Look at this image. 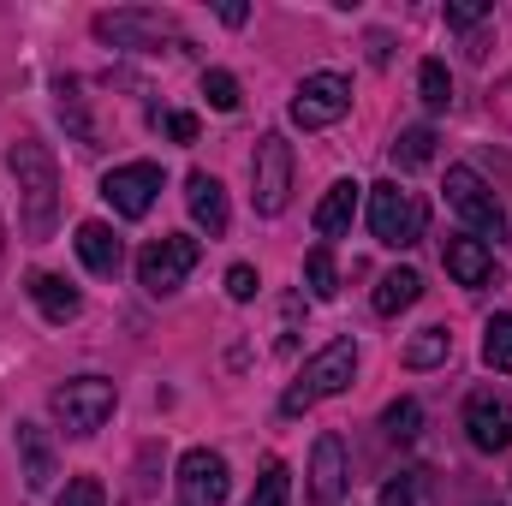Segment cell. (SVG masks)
<instances>
[{
	"instance_id": "1",
	"label": "cell",
	"mask_w": 512,
	"mask_h": 506,
	"mask_svg": "<svg viewBox=\"0 0 512 506\" xmlns=\"http://www.w3.org/2000/svg\"><path fill=\"white\" fill-rule=\"evenodd\" d=\"M6 167H12V179H18L24 233H30V239H48L54 221H60V173H54V155H48L36 137H24V143L6 149Z\"/></svg>"
},
{
	"instance_id": "2",
	"label": "cell",
	"mask_w": 512,
	"mask_h": 506,
	"mask_svg": "<svg viewBox=\"0 0 512 506\" xmlns=\"http://www.w3.org/2000/svg\"><path fill=\"white\" fill-rule=\"evenodd\" d=\"M352 370H358V346H352V340H328V346H322V352L304 364L298 387L280 399V411H286V417H298V411H310L316 399H334V393H346Z\"/></svg>"
},
{
	"instance_id": "3",
	"label": "cell",
	"mask_w": 512,
	"mask_h": 506,
	"mask_svg": "<svg viewBox=\"0 0 512 506\" xmlns=\"http://www.w3.org/2000/svg\"><path fill=\"white\" fill-rule=\"evenodd\" d=\"M292 143L280 137V131H268L262 143H256L251 155V203L256 215H280L286 203H292Z\"/></svg>"
},
{
	"instance_id": "4",
	"label": "cell",
	"mask_w": 512,
	"mask_h": 506,
	"mask_svg": "<svg viewBox=\"0 0 512 506\" xmlns=\"http://www.w3.org/2000/svg\"><path fill=\"white\" fill-rule=\"evenodd\" d=\"M54 417H60L66 435H96L114 417V381L78 376V381H66V387H54Z\"/></svg>"
},
{
	"instance_id": "5",
	"label": "cell",
	"mask_w": 512,
	"mask_h": 506,
	"mask_svg": "<svg viewBox=\"0 0 512 506\" xmlns=\"http://www.w3.org/2000/svg\"><path fill=\"white\" fill-rule=\"evenodd\" d=\"M370 233L382 239L387 251H405V245H417L423 239V203L411 197V191H399L393 179L370 191Z\"/></svg>"
},
{
	"instance_id": "6",
	"label": "cell",
	"mask_w": 512,
	"mask_h": 506,
	"mask_svg": "<svg viewBox=\"0 0 512 506\" xmlns=\"http://www.w3.org/2000/svg\"><path fill=\"white\" fill-rule=\"evenodd\" d=\"M197 256H203V245H197V239H185V233L155 239L149 251L137 256V280H143V292H155V298L179 292V286H185V274L197 268Z\"/></svg>"
},
{
	"instance_id": "7",
	"label": "cell",
	"mask_w": 512,
	"mask_h": 506,
	"mask_svg": "<svg viewBox=\"0 0 512 506\" xmlns=\"http://www.w3.org/2000/svg\"><path fill=\"white\" fill-rule=\"evenodd\" d=\"M96 36L114 48H167L179 42V24L149 6H120V12H96Z\"/></svg>"
},
{
	"instance_id": "8",
	"label": "cell",
	"mask_w": 512,
	"mask_h": 506,
	"mask_svg": "<svg viewBox=\"0 0 512 506\" xmlns=\"http://www.w3.org/2000/svg\"><path fill=\"white\" fill-rule=\"evenodd\" d=\"M447 203H453V215L465 221V227H477V233H507V209L495 203V191L471 173V167H447Z\"/></svg>"
},
{
	"instance_id": "9",
	"label": "cell",
	"mask_w": 512,
	"mask_h": 506,
	"mask_svg": "<svg viewBox=\"0 0 512 506\" xmlns=\"http://www.w3.org/2000/svg\"><path fill=\"white\" fill-rule=\"evenodd\" d=\"M346 108H352V84H346L340 72H310V78L298 84V96H292V120L304 131L334 126Z\"/></svg>"
},
{
	"instance_id": "10",
	"label": "cell",
	"mask_w": 512,
	"mask_h": 506,
	"mask_svg": "<svg viewBox=\"0 0 512 506\" xmlns=\"http://www.w3.org/2000/svg\"><path fill=\"white\" fill-rule=\"evenodd\" d=\"M102 197L114 203V215L143 221V215L155 209V197H161V167H155V161H126V167H114V173L102 179Z\"/></svg>"
},
{
	"instance_id": "11",
	"label": "cell",
	"mask_w": 512,
	"mask_h": 506,
	"mask_svg": "<svg viewBox=\"0 0 512 506\" xmlns=\"http://www.w3.org/2000/svg\"><path fill=\"white\" fill-rule=\"evenodd\" d=\"M465 435H471L477 453H507L512 447V399L507 393H495V387L471 393L465 399Z\"/></svg>"
},
{
	"instance_id": "12",
	"label": "cell",
	"mask_w": 512,
	"mask_h": 506,
	"mask_svg": "<svg viewBox=\"0 0 512 506\" xmlns=\"http://www.w3.org/2000/svg\"><path fill=\"white\" fill-rule=\"evenodd\" d=\"M227 489H233V477H227V459H221V453L191 447V453L179 459V501L185 506H221Z\"/></svg>"
},
{
	"instance_id": "13",
	"label": "cell",
	"mask_w": 512,
	"mask_h": 506,
	"mask_svg": "<svg viewBox=\"0 0 512 506\" xmlns=\"http://www.w3.org/2000/svg\"><path fill=\"white\" fill-rule=\"evenodd\" d=\"M346 483H352V471H346V447H340V435H322L316 453H310V501L316 506H340Z\"/></svg>"
},
{
	"instance_id": "14",
	"label": "cell",
	"mask_w": 512,
	"mask_h": 506,
	"mask_svg": "<svg viewBox=\"0 0 512 506\" xmlns=\"http://www.w3.org/2000/svg\"><path fill=\"white\" fill-rule=\"evenodd\" d=\"M185 203H191V215H197V227L209 233V239H221L227 233V191H221V179L215 173H191L185 179Z\"/></svg>"
},
{
	"instance_id": "15",
	"label": "cell",
	"mask_w": 512,
	"mask_h": 506,
	"mask_svg": "<svg viewBox=\"0 0 512 506\" xmlns=\"http://www.w3.org/2000/svg\"><path fill=\"white\" fill-rule=\"evenodd\" d=\"M18 459H24V489H48L60 471H54V441H48V429L42 423H18Z\"/></svg>"
},
{
	"instance_id": "16",
	"label": "cell",
	"mask_w": 512,
	"mask_h": 506,
	"mask_svg": "<svg viewBox=\"0 0 512 506\" xmlns=\"http://www.w3.org/2000/svg\"><path fill=\"white\" fill-rule=\"evenodd\" d=\"M441 262H447V274H453L459 286H489V274H495L489 245H483V239H465V233L441 245Z\"/></svg>"
},
{
	"instance_id": "17",
	"label": "cell",
	"mask_w": 512,
	"mask_h": 506,
	"mask_svg": "<svg viewBox=\"0 0 512 506\" xmlns=\"http://www.w3.org/2000/svg\"><path fill=\"white\" fill-rule=\"evenodd\" d=\"M72 245H78V256H84L90 274H120V262H126V245H120L114 227H102V221H84Z\"/></svg>"
},
{
	"instance_id": "18",
	"label": "cell",
	"mask_w": 512,
	"mask_h": 506,
	"mask_svg": "<svg viewBox=\"0 0 512 506\" xmlns=\"http://www.w3.org/2000/svg\"><path fill=\"white\" fill-rule=\"evenodd\" d=\"M358 191H364V185H352V179L328 185V197L316 203V233H322V239H340V233H352V215H358Z\"/></svg>"
},
{
	"instance_id": "19",
	"label": "cell",
	"mask_w": 512,
	"mask_h": 506,
	"mask_svg": "<svg viewBox=\"0 0 512 506\" xmlns=\"http://www.w3.org/2000/svg\"><path fill=\"white\" fill-rule=\"evenodd\" d=\"M30 298H36V310H42L48 322H72V316L84 310V298H78L60 274H30Z\"/></svg>"
},
{
	"instance_id": "20",
	"label": "cell",
	"mask_w": 512,
	"mask_h": 506,
	"mask_svg": "<svg viewBox=\"0 0 512 506\" xmlns=\"http://www.w3.org/2000/svg\"><path fill=\"white\" fill-rule=\"evenodd\" d=\"M423 298V274L417 268H393L376 280V316H399V310H411Z\"/></svg>"
},
{
	"instance_id": "21",
	"label": "cell",
	"mask_w": 512,
	"mask_h": 506,
	"mask_svg": "<svg viewBox=\"0 0 512 506\" xmlns=\"http://www.w3.org/2000/svg\"><path fill=\"white\" fill-rule=\"evenodd\" d=\"M435 161V131L429 126H405L393 137V167L399 173H417V167H429Z\"/></svg>"
},
{
	"instance_id": "22",
	"label": "cell",
	"mask_w": 512,
	"mask_h": 506,
	"mask_svg": "<svg viewBox=\"0 0 512 506\" xmlns=\"http://www.w3.org/2000/svg\"><path fill=\"white\" fill-rule=\"evenodd\" d=\"M447 352H453V334L447 328H423L405 346V370H435V364H447Z\"/></svg>"
},
{
	"instance_id": "23",
	"label": "cell",
	"mask_w": 512,
	"mask_h": 506,
	"mask_svg": "<svg viewBox=\"0 0 512 506\" xmlns=\"http://www.w3.org/2000/svg\"><path fill=\"white\" fill-rule=\"evenodd\" d=\"M304 280H310V298H334L340 292V268H334L328 245H316V251L304 256Z\"/></svg>"
},
{
	"instance_id": "24",
	"label": "cell",
	"mask_w": 512,
	"mask_h": 506,
	"mask_svg": "<svg viewBox=\"0 0 512 506\" xmlns=\"http://www.w3.org/2000/svg\"><path fill=\"white\" fill-rule=\"evenodd\" d=\"M417 96L441 114V108H453V78H447V66L441 60H423L417 66Z\"/></svg>"
},
{
	"instance_id": "25",
	"label": "cell",
	"mask_w": 512,
	"mask_h": 506,
	"mask_svg": "<svg viewBox=\"0 0 512 506\" xmlns=\"http://www.w3.org/2000/svg\"><path fill=\"white\" fill-rule=\"evenodd\" d=\"M483 364L489 370H512V316H489V328H483Z\"/></svg>"
},
{
	"instance_id": "26",
	"label": "cell",
	"mask_w": 512,
	"mask_h": 506,
	"mask_svg": "<svg viewBox=\"0 0 512 506\" xmlns=\"http://www.w3.org/2000/svg\"><path fill=\"white\" fill-rule=\"evenodd\" d=\"M286 495H292V471H286L280 459H268V465H262V477H256L251 506H286Z\"/></svg>"
},
{
	"instance_id": "27",
	"label": "cell",
	"mask_w": 512,
	"mask_h": 506,
	"mask_svg": "<svg viewBox=\"0 0 512 506\" xmlns=\"http://www.w3.org/2000/svg\"><path fill=\"white\" fill-rule=\"evenodd\" d=\"M417 423H423V405H417V399H393V405L382 411V429L393 435V441H411Z\"/></svg>"
},
{
	"instance_id": "28",
	"label": "cell",
	"mask_w": 512,
	"mask_h": 506,
	"mask_svg": "<svg viewBox=\"0 0 512 506\" xmlns=\"http://www.w3.org/2000/svg\"><path fill=\"white\" fill-rule=\"evenodd\" d=\"M203 96H209V108L233 114V108H239V78L221 72V66H209V72H203Z\"/></svg>"
},
{
	"instance_id": "29",
	"label": "cell",
	"mask_w": 512,
	"mask_h": 506,
	"mask_svg": "<svg viewBox=\"0 0 512 506\" xmlns=\"http://www.w3.org/2000/svg\"><path fill=\"white\" fill-rule=\"evenodd\" d=\"M54 506H108V489L96 483V477H72L66 489H60V501Z\"/></svg>"
},
{
	"instance_id": "30",
	"label": "cell",
	"mask_w": 512,
	"mask_h": 506,
	"mask_svg": "<svg viewBox=\"0 0 512 506\" xmlns=\"http://www.w3.org/2000/svg\"><path fill=\"white\" fill-rule=\"evenodd\" d=\"M155 131H167L173 143H197V114H155Z\"/></svg>"
},
{
	"instance_id": "31",
	"label": "cell",
	"mask_w": 512,
	"mask_h": 506,
	"mask_svg": "<svg viewBox=\"0 0 512 506\" xmlns=\"http://www.w3.org/2000/svg\"><path fill=\"white\" fill-rule=\"evenodd\" d=\"M227 292H233L239 304H251L256 298V268L251 262H233V268H227Z\"/></svg>"
},
{
	"instance_id": "32",
	"label": "cell",
	"mask_w": 512,
	"mask_h": 506,
	"mask_svg": "<svg viewBox=\"0 0 512 506\" xmlns=\"http://www.w3.org/2000/svg\"><path fill=\"white\" fill-rule=\"evenodd\" d=\"M483 18H489L483 0H459V6H447V24H453V30H477Z\"/></svg>"
},
{
	"instance_id": "33",
	"label": "cell",
	"mask_w": 512,
	"mask_h": 506,
	"mask_svg": "<svg viewBox=\"0 0 512 506\" xmlns=\"http://www.w3.org/2000/svg\"><path fill=\"white\" fill-rule=\"evenodd\" d=\"M382 506H417V477L405 471V477H393L382 489Z\"/></svg>"
},
{
	"instance_id": "34",
	"label": "cell",
	"mask_w": 512,
	"mask_h": 506,
	"mask_svg": "<svg viewBox=\"0 0 512 506\" xmlns=\"http://www.w3.org/2000/svg\"><path fill=\"white\" fill-rule=\"evenodd\" d=\"M0 245H6V227H0Z\"/></svg>"
}]
</instances>
